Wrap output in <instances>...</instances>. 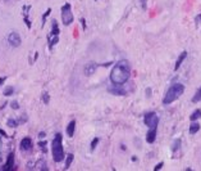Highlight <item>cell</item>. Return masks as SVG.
<instances>
[{
	"mask_svg": "<svg viewBox=\"0 0 201 171\" xmlns=\"http://www.w3.org/2000/svg\"><path fill=\"white\" fill-rule=\"evenodd\" d=\"M129 77H131V64L127 59L117 62L110 72V81L114 85H124Z\"/></svg>",
	"mask_w": 201,
	"mask_h": 171,
	"instance_id": "obj_1",
	"label": "cell"
},
{
	"mask_svg": "<svg viewBox=\"0 0 201 171\" xmlns=\"http://www.w3.org/2000/svg\"><path fill=\"white\" fill-rule=\"evenodd\" d=\"M51 153L55 162H61L64 160V149H63V135L57 133L51 143Z\"/></svg>",
	"mask_w": 201,
	"mask_h": 171,
	"instance_id": "obj_2",
	"label": "cell"
},
{
	"mask_svg": "<svg viewBox=\"0 0 201 171\" xmlns=\"http://www.w3.org/2000/svg\"><path fill=\"white\" fill-rule=\"evenodd\" d=\"M183 93H184V85H183V84H179V82H178V84H173V85L168 89L167 94L164 95L163 104L168 106V104H170V103L176 102L177 99L183 94Z\"/></svg>",
	"mask_w": 201,
	"mask_h": 171,
	"instance_id": "obj_3",
	"label": "cell"
},
{
	"mask_svg": "<svg viewBox=\"0 0 201 171\" xmlns=\"http://www.w3.org/2000/svg\"><path fill=\"white\" fill-rule=\"evenodd\" d=\"M61 21L66 26H69L73 22V13L69 3H66L61 6Z\"/></svg>",
	"mask_w": 201,
	"mask_h": 171,
	"instance_id": "obj_4",
	"label": "cell"
},
{
	"mask_svg": "<svg viewBox=\"0 0 201 171\" xmlns=\"http://www.w3.org/2000/svg\"><path fill=\"white\" fill-rule=\"evenodd\" d=\"M144 122L149 129L156 127L158 124H159V116L155 113V112H149V113H146L144 116Z\"/></svg>",
	"mask_w": 201,
	"mask_h": 171,
	"instance_id": "obj_5",
	"label": "cell"
},
{
	"mask_svg": "<svg viewBox=\"0 0 201 171\" xmlns=\"http://www.w3.org/2000/svg\"><path fill=\"white\" fill-rule=\"evenodd\" d=\"M8 43L14 48H18L19 45L22 44V39L19 36L18 32H10V34L8 35Z\"/></svg>",
	"mask_w": 201,
	"mask_h": 171,
	"instance_id": "obj_6",
	"label": "cell"
},
{
	"mask_svg": "<svg viewBox=\"0 0 201 171\" xmlns=\"http://www.w3.org/2000/svg\"><path fill=\"white\" fill-rule=\"evenodd\" d=\"M96 68H98V64H96L95 62H90V63H87L86 66H85V75L86 76H91V75H94L95 73V71H96Z\"/></svg>",
	"mask_w": 201,
	"mask_h": 171,
	"instance_id": "obj_7",
	"label": "cell"
},
{
	"mask_svg": "<svg viewBox=\"0 0 201 171\" xmlns=\"http://www.w3.org/2000/svg\"><path fill=\"white\" fill-rule=\"evenodd\" d=\"M122 86L123 85H114V86H112V88H109L108 90L115 95H126L127 94V90H124Z\"/></svg>",
	"mask_w": 201,
	"mask_h": 171,
	"instance_id": "obj_8",
	"label": "cell"
},
{
	"mask_svg": "<svg viewBox=\"0 0 201 171\" xmlns=\"http://www.w3.org/2000/svg\"><path fill=\"white\" fill-rule=\"evenodd\" d=\"M156 139V127H151L146 134V141L149 144H152Z\"/></svg>",
	"mask_w": 201,
	"mask_h": 171,
	"instance_id": "obj_9",
	"label": "cell"
},
{
	"mask_svg": "<svg viewBox=\"0 0 201 171\" xmlns=\"http://www.w3.org/2000/svg\"><path fill=\"white\" fill-rule=\"evenodd\" d=\"M32 148V140L31 138H23L21 140V149L22 151H30Z\"/></svg>",
	"mask_w": 201,
	"mask_h": 171,
	"instance_id": "obj_10",
	"label": "cell"
},
{
	"mask_svg": "<svg viewBox=\"0 0 201 171\" xmlns=\"http://www.w3.org/2000/svg\"><path fill=\"white\" fill-rule=\"evenodd\" d=\"M14 167V154L10 153L8 156V160H6V163L4 165V170H12Z\"/></svg>",
	"mask_w": 201,
	"mask_h": 171,
	"instance_id": "obj_11",
	"label": "cell"
},
{
	"mask_svg": "<svg viewBox=\"0 0 201 171\" xmlns=\"http://www.w3.org/2000/svg\"><path fill=\"white\" fill-rule=\"evenodd\" d=\"M74 130H76V121H70L67 126V135L69 138H72L74 135Z\"/></svg>",
	"mask_w": 201,
	"mask_h": 171,
	"instance_id": "obj_12",
	"label": "cell"
},
{
	"mask_svg": "<svg viewBox=\"0 0 201 171\" xmlns=\"http://www.w3.org/2000/svg\"><path fill=\"white\" fill-rule=\"evenodd\" d=\"M186 57H187V51H183V53L179 54V57H178V59H177V62H176V66H174V71H177L178 68H179L181 64H182V62L186 59Z\"/></svg>",
	"mask_w": 201,
	"mask_h": 171,
	"instance_id": "obj_13",
	"label": "cell"
},
{
	"mask_svg": "<svg viewBox=\"0 0 201 171\" xmlns=\"http://www.w3.org/2000/svg\"><path fill=\"white\" fill-rule=\"evenodd\" d=\"M51 36H59V27H58V22L55 19L53 21V30H51L49 37H51Z\"/></svg>",
	"mask_w": 201,
	"mask_h": 171,
	"instance_id": "obj_14",
	"label": "cell"
},
{
	"mask_svg": "<svg viewBox=\"0 0 201 171\" xmlns=\"http://www.w3.org/2000/svg\"><path fill=\"white\" fill-rule=\"evenodd\" d=\"M199 130H200V125L197 124L196 121H192V124H191V126H190V130H188L190 134L193 135V134H196Z\"/></svg>",
	"mask_w": 201,
	"mask_h": 171,
	"instance_id": "obj_15",
	"label": "cell"
},
{
	"mask_svg": "<svg viewBox=\"0 0 201 171\" xmlns=\"http://www.w3.org/2000/svg\"><path fill=\"white\" fill-rule=\"evenodd\" d=\"M73 158H74V156L72 153H69L67 156V160H66V166H64V170H68L70 167V163L73 162Z\"/></svg>",
	"mask_w": 201,
	"mask_h": 171,
	"instance_id": "obj_16",
	"label": "cell"
},
{
	"mask_svg": "<svg viewBox=\"0 0 201 171\" xmlns=\"http://www.w3.org/2000/svg\"><path fill=\"white\" fill-rule=\"evenodd\" d=\"M200 117H201V109H196V111L190 116V120L191 121H196V120H199Z\"/></svg>",
	"mask_w": 201,
	"mask_h": 171,
	"instance_id": "obj_17",
	"label": "cell"
},
{
	"mask_svg": "<svg viewBox=\"0 0 201 171\" xmlns=\"http://www.w3.org/2000/svg\"><path fill=\"white\" fill-rule=\"evenodd\" d=\"M19 124H21L19 120H14V118H9L8 122H6V125H8L9 127H17Z\"/></svg>",
	"mask_w": 201,
	"mask_h": 171,
	"instance_id": "obj_18",
	"label": "cell"
},
{
	"mask_svg": "<svg viewBox=\"0 0 201 171\" xmlns=\"http://www.w3.org/2000/svg\"><path fill=\"white\" fill-rule=\"evenodd\" d=\"M13 93H14V88H13V86H6L4 89V91H3V94L5 96H9V95H12Z\"/></svg>",
	"mask_w": 201,
	"mask_h": 171,
	"instance_id": "obj_19",
	"label": "cell"
},
{
	"mask_svg": "<svg viewBox=\"0 0 201 171\" xmlns=\"http://www.w3.org/2000/svg\"><path fill=\"white\" fill-rule=\"evenodd\" d=\"M200 101H201V88L197 90L196 94L193 95V98H192V102L193 103H197V102H200Z\"/></svg>",
	"mask_w": 201,
	"mask_h": 171,
	"instance_id": "obj_20",
	"label": "cell"
},
{
	"mask_svg": "<svg viewBox=\"0 0 201 171\" xmlns=\"http://www.w3.org/2000/svg\"><path fill=\"white\" fill-rule=\"evenodd\" d=\"M179 146H181V140H179V139H177L176 141H174L173 146H172V151H173V152H176L178 148H179Z\"/></svg>",
	"mask_w": 201,
	"mask_h": 171,
	"instance_id": "obj_21",
	"label": "cell"
},
{
	"mask_svg": "<svg viewBox=\"0 0 201 171\" xmlns=\"http://www.w3.org/2000/svg\"><path fill=\"white\" fill-rule=\"evenodd\" d=\"M99 141H100L99 138H95V139H94V140L91 141V146H90V148H91V151L95 149L96 146H98V144H99Z\"/></svg>",
	"mask_w": 201,
	"mask_h": 171,
	"instance_id": "obj_22",
	"label": "cell"
},
{
	"mask_svg": "<svg viewBox=\"0 0 201 171\" xmlns=\"http://www.w3.org/2000/svg\"><path fill=\"white\" fill-rule=\"evenodd\" d=\"M43 101H44L45 104L49 103V94H47V93H44V94H43Z\"/></svg>",
	"mask_w": 201,
	"mask_h": 171,
	"instance_id": "obj_23",
	"label": "cell"
},
{
	"mask_svg": "<svg viewBox=\"0 0 201 171\" xmlns=\"http://www.w3.org/2000/svg\"><path fill=\"white\" fill-rule=\"evenodd\" d=\"M38 146L41 147L43 151H46V141H41V143H38Z\"/></svg>",
	"mask_w": 201,
	"mask_h": 171,
	"instance_id": "obj_24",
	"label": "cell"
},
{
	"mask_svg": "<svg viewBox=\"0 0 201 171\" xmlns=\"http://www.w3.org/2000/svg\"><path fill=\"white\" fill-rule=\"evenodd\" d=\"M12 108H13V109H18V108H19L18 102H12Z\"/></svg>",
	"mask_w": 201,
	"mask_h": 171,
	"instance_id": "obj_25",
	"label": "cell"
},
{
	"mask_svg": "<svg viewBox=\"0 0 201 171\" xmlns=\"http://www.w3.org/2000/svg\"><path fill=\"white\" fill-rule=\"evenodd\" d=\"M50 13H51V9H47L46 13H45V14H44V17H43V21H44V22H45V19H46V17L50 14Z\"/></svg>",
	"mask_w": 201,
	"mask_h": 171,
	"instance_id": "obj_26",
	"label": "cell"
},
{
	"mask_svg": "<svg viewBox=\"0 0 201 171\" xmlns=\"http://www.w3.org/2000/svg\"><path fill=\"white\" fill-rule=\"evenodd\" d=\"M161 167H163V162H160V163H158V165H156V167H155V171H158V170H160L161 169Z\"/></svg>",
	"mask_w": 201,
	"mask_h": 171,
	"instance_id": "obj_27",
	"label": "cell"
},
{
	"mask_svg": "<svg viewBox=\"0 0 201 171\" xmlns=\"http://www.w3.org/2000/svg\"><path fill=\"white\" fill-rule=\"evenodd\" d=\"M5 81V77H0V88L3 86V82Z\"/></svg>",
	"mask_w": 201,
	"mask_h": 171,
	"instance_id": "obj_28",
	"label": "cell"
},
{
	"mask_svg": "<svg viewBox=\"0 0 201 171\" xmlns=\"http://www.w3.org/2000/svg\"><path fill=\"white\" fill-rule=\"evenodd\" d=\"M145 1H146V0H141V4H142V8H146V3H145Z\"/></svg>",
	"mask_w": 201,
	"mask_h": 171,
	"instance_id": "obj_29",
	"label": "cell"
},
{
	"mask_svg": "<svg viewBox=\"0 0 201 171\" xmlns=\"http://www.w3.org/2000/svg\"><path fill=\"white\" fill-rule=\"evenodd\" d=\"M0 135H3V137H6V134H5L3 130H0Z\"/></svg>",
	"mask_w": 201,
	"mask_h": 171,
	"instance_id": "obj_30",
	"label": "cell"
},
{
	"mask_svg": "<svg viewBox=\"0 0 201 171\" xmlns=\"http://www.w3.org/2000/svg\"><path fill=\"white\" fill-rule=\"evenodd\" d=\"M38 137H40V138H41V139H43V138L45 137V134H44V133H40V135H38Z\"/></svg>",
	"mask_w": 201,
	"mask_h": 171,
	"instance_id": "obj_31",
	"label": "cell"
},
{
	"mask_svg": "<svg viewBox=\"0 0 201 171\" xmlns=\"http://www.w3.org/2000/svg\"><path fill=\"white\" fill-rule=\"evenodd\" d=\"M199 19H201V14H200V15H197V17H196V22L199 21Z\"/></svg>",
	"mask_w": 201,
	"mask_h": 171,
	"instance_id": "obj_32",
	"label": "cell"
}]
</instances>
